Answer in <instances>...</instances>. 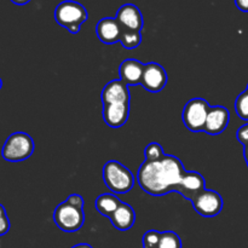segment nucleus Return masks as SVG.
Wrapping results in <instances>:
<instances>
[{
  "instance_id": "obj_20",
  "label": "nucleus",
  "mask_w": 248,
  "mask_h": 248,
  "mask_svg": "<svg viewBox=\"0 0 248 248\" xmlns=\"http://www.w3.org/2000/svg\"><path fill=\"white\" fill-rule=\"evenodd\" d=\"M235 110L240 119L248 121V85L246 91L239 94L235 102Z\"/></svg>"
},
{
  "instance_id": "obj_15",
  "label": "nucleus",
  "mask_w": 248,
  "mask_h": 248,
  "mask_svg": "<svg viewBox=\"0 0 248 248\" xmlns=\"http://www.w3.org/2000/svg\"><path fill=\"white\" fill-rule=\"evenodd\" d=\"M144 65L137 60H125L119 68L120 80L127 85H140Z\"/></svg>"
},
{
  "instance_id": "obj_16",
  "label": "nucleus",
  "mask_w": 248,
  "mask_h": 248,
  "mask_svg": "<svg viewBox=\"0 0 248 248\" xmlns=\"http://www.w3.org/2000/svg\"><path fill=\"white\" fill-rule=\"evenodd\" d=\"M110 222L116 229L125 232V230L131 229L136 222V213L135 210L130 205L125 202H121L118 210L113 213L110 218Z\"/></svg>"
},
{
  "instance_id": "obj_17",
  "label": "nucleus",
  "mask_w": 248,
  "mask_h": 248,
  "mask_svg": "<svg viewBox=\"0 0 248 248\" xmlns=\"http://www.w3.org/2000/svg\"><path fill=\"white\" fill-rule=\"evenodd\" d=\"M120 205V199L114 195V194H103V195H99L96 199V202H94L96 210L102 216L108 218H110L113 216V213L118 210V207Z\"/></svg>"
},
{
  "instance_id": "obj_7",
  "label": "nucleus",
  "mask_w": 248,
  "mask_h": 248,
  "mask_svg": "<svg viewBox=\"0 0 248 248\" xmlns=\"http://www.w3.org/2000/svg\"><path fill=\"white\" fill-rule=\"evenodd\" d=\"M194 208L202 217H216L223 210V198L215 190H205L199 194L193 201Z\"/></svg>"
},
{
  "instance_id": "obj_11",
  "label": "nucleus",
  "mask_w": 248,
  "mask_h": 248,
  "mask_svg": "<svg viewBox=\"0 0 248 248\" xmlns=\"http://www.w3.org/2000/svg\"><path fill=\"white\" fill-rule=\"evenodd\" d=\"M102 102L103 104L125 103L130 104V91L128 85L121 80H113L108 82L102 90Z\"/></svg>"
},
{
  "instance_id": "obj_26",
  "label": "nucleus",
  "mask_w": 248,
  "mask_h": 248,
  "mask_svg": "<svg viewBox=\"0 0 248 248\" xmlns=\"http://www.w3.org/2000/svg\"><path fill=\"white\" fill-rule=\"evenodd\" d=\"M235 4L240 11L248 12V0H235Z\"/></svg>"
},
{
  "instance_id": "obj_10",
  "label": "nucleus",
  "mask_w": 248,
  "mask_h": 248,
  "mask_svg": "<svg viewBox=\"0 0 248 248\" xmlns=\"http://www.w3.org/2000/svg\"><path fill=\"white\" fill-rule=\"evenodd\" d=\"M230 120V114L225 107H211L205 124V131L207 135L218 136L227 128Z\"/></svg>"
},
{
  "instance_id": "obj_18",
  "label": "nucleus",
  "mask_w": 248,
  "mask_h": 248,
  "mask_svg": "<svg viewBox=\"0 0 248 248\" xmlns=\"http://www.w3.org/2000/svg\"><path fill=\"white\" fill-rule=\"evenodd\" d=\"M123 28V27H121ZM120 43L123 44V46L127 50H132V48L138 47L142 43V35H140V31H130V29L123 28L121 31V38Z\"/></svg>"
},
{
  "instance_id": "obj_8",
  "label": "nucleus",
  "mask_w": 248,
  "mask_h": 248,
  "mask_svg": "<svg viewBox=\"0 0 248 248\" xmlns=\"http://www.w3.org/2000/svg\"><path fill=\"white\" fill-rule=\"evenodd\" d=\"M167 84V73L159 63L150 62L144 65L140 85L149 92H160Z\"/></svg>"
},
{
  "instance_id": "obj_22",
  "label": "nucleus",
  "mask_w": 248,
  "mask_h": 248,
  "mask_svg": "<svg viewBox=\"0 0 248 248\" xmlns=\"http://www.w3.org/2000/svg\"><path fill=\"white\" fill-rule=\"evenodd\" d=\"M161 232L157 230H149L143 236V248H157Z\"/></svg>"
},
{
  "instance_id": "obj_2",
  "label": "nucleus",
  "mask_w": 248,
  "mask_h": 248,
  "mask_svg": "<svg viewBox=\"0 0 248 248\" xmlns=\"http://www.w3.org/2000/svg\"><path fill=\"white\" fill-rule=\"evenodd\" d=\"M87 10L80 2L65 0L55 9V19L60 26L69 31L72 34L79 33L80 27L87 21Z\"/></svg>"
},
{
  "instance_id": "obj_3",
  "label": "nucleus",
  "mask_w": 248,
  "mask_h": 248,
  "mask_svg": "<svg viewBox=\"0 0 248 248\" xmlns=\"http://www.w3.org/2000/svg\"><path fill=\"white\" fill-rule=\"evenodd\" d=\"M103 181L109 190L115 194H126L133 188L135 178L127 167L110 160L103 167Z\"/></svg>"
},
{
  "instance_id": "obj_6",
  "label": "nucleus",
  "mask_w": 248,
  "mask_h": 248,
  "mask_svg": "<svg viewBox=\"0 0 248 248\" xmlns=\"http://www.w3.org/2000/svg\"><path fill=\"white\" fill-rule=\"evenodd\" d=\"M210 104L203 98H193L186 104L182 114V119L188 130L193 132L203 131L210 111Z\"/></svg>"
},
{
  "instance_id": "obj_13",
  "label": "nucleus",
  "mask_w": 248,
  "mask_h": 248,
  "mask_svg": "<svg viewBox=\"0 0 248 248\" xmlns=\"http://www.w3.org/2000/svg\"><path fill=\"white\" fill-rule=\"evenodd\" d=\"M116 19L121 27L130 31H140L143 28V16L140 9L133 4H125L118 10Z\"/></svg>"
},
{
  "instance_id": "obj_5",
  "label": "nucleus",
  "mask_w": 248,
  "mask_h": 248,
  "mask_svg": "<svg viewBox=\"0 0 248 248\" xmlns=\"http://www.w3.org/2000/svg\"><path fill=\"white\" fill-rule=\"evenodd\" d=\"M56 225L64 232H75L84 225L85 215L82 208L70 205L67 200L60 203L53 212Z\"/></svg>"
},
{
  "instance_id": "obj_25",
  "label": "nucleus",
  "mask_w": 248,
  "mask_h": 248,
  "mask_svg": "<svg viewBox=\"0 0 248 248\" xmlns=\"http://www.w3.org/2000/svg\"><path fill=\"white\" fill-rule=\"evenodd\" d=\"M67 201L70 203V205L84 210V199H82V196L78 195V194H73V195H70L69 198L67 199Z\"/></svg>"
},
{
  "instance_id": "obj_4",
  "label": "nucleus",
  "mask_w": 248,
  "mask_h": 248,
  "mask_svg": "<svg viewBox=\"0 0 248 248\" xmlns=\"http://www.w3.org/2000/svg\"><path fill=\"white\" fill-rule=\"evenodd\" d=\"M34 140L28 133L15 132L9 136L1 149V156L9 162H19L31 156Z\"/></svg>"
},
{
  "instance_id": "obj_19",
  "label": "nucleus",
  "mask_w": 248,
  "mask_h": 248,
  "mask_svg": "<svg viewBox=\"0 0 248 248\" xmlns=\"http://www.w3.org/2000/svg\"><path fill=\"white\" fill-rule=\"evenodd\" d=\"M157 248H182V240L174 232H161Z\"/></svg>"
},
{
  "instance_id": "obj_24",
  "label": "nucleus",
  "mask_w": 248,
  "mask_h": 248,
  "mask_svg": "<svg viewBox=\"0 0 248 248\" xmlns=\"http://www.w3.org/2000/svg\"><path fill=\"white\" fill-rule=\"evenodd\" d=\"M236 137H237V140H239L244 147L248 145V124H246V125H242L241 127L237 130Z\"/></svg>"
},
{
  "instance_id": "obj_1",
  "label": "nucleus",
  "mask_w": 248,
  "mask_h": 248,
  "mask_svg": "<svg viewBox=\"0 0 248 248\" xmlns=\"http://www.w3.org/2000/svg\"><path fill=\"white\" fill-rule=\"evenodd\" d=\"M186 172L178 157L165 155L157 161L143 162L138 170V184L149 195H166L171 191H176Z\"/></svg>"
},
{
  "instance_id": "obj_12",
  "label": "nucleus",
  "mask_w": 248,
  "mask_h": 248,
  "mask_svg": "<svg viewBox=\"0 0 248 248\" xmlns=\"http://www.w3.org/2000/svg\"><path fill=\"white\" fill-rule=\"evenodd\" d=\"M130 116V104H103V119L109 127H123Z\"/></svg>"
},
{
  "instance_id": "obj_28",
  "label": "nucleus",
  "mask_w": 248,
  "mask_h": 248,
  "mask_svg": "<svg viewBox=\"0 0 248 248\" xmlns=\"http://www.w3.org/2000/svg\"><path fill=\"white\" fill-rule=\"evenodd\" d=\"M72 248H92V246H90L89 244H79V245H77V246H74Z\"/></svg>"
},
{
  "instance_id": "obj_23",
  "label": "nucleus",
  "mask_w": 248,
  "mask_h": 248,
  "mask_svg": "<svg viewBox=\"0 0 248 248\" xmlns=\"http://www.w3.org/2000/svg\"><path fill=\"white\" fill-rule=\"evenodd\" d=\"M10 230V220L6 215V210L4 206L0 203V236L7 234Z\"/></svg>"
},
{
  "instance_id": "obj_30",
  "label": "nucleus",
  "mask_w": 248,
  "mask_h": 248,
  "mask_svg": "<svg viewBox=\"0 0 248 248\" xmlns=\"http://www.w3.org/2000/svg\"><path fill=\"white\" fill-rule=\"evenodd\" d=\"M1 87H2V81H1V79H0V90H1Z\"/></svg>"
},
{
  "instance_id": "obj_21",
  "label": "nucleus",
  "mask_w": 248,
  "mask_h": 248,
  "mask_svg": "<svg viewBox=\"0 0 248 248\" xmlns=\"http://www.w3.org/2000/svg\"><path fill=\"white\" fill-rule=\"evenodd\" d=\"M145 160L144 161H157V160H161L165 156L164 148L156 142H153L150 144L147 145L144 150Z\"/></svg>"
},
{
  "instance_id": "obj_14",
  "label": "nucleus",
  "mask_w": 248,
  "mask_h": 248,
  "mask_svg": "<svg viewBox=\"0 0 248 248\" xmlns=\"http://www.w3.org/2000/svg\"><path fill=\"white\" fill-rule=\"evenodd\" d=\"M121 31H123L121 24L113 17L102 18L96 27L97 36L104 44H115L120 41Z\"/></svg>"
},
{
  "instance_id": "obj_29",
  "label": "nucleus",
  "mask_w": 248,
  "mask_h": 248,
  "mask_svg": "<svg viewBox=\"0 0 248 248\" xmlns=\"http://www.w3.org/2000/svg\"><path fill=\"white\" fill-rule=\"evenodd\" d=\"M244 156H245V160H246L247 166H248V145L244 147Z\"/></svg>"
},
{
  "instance_id": "obj_9",
  "label": "nucleus",
  "mask_w": 248,
  "mask_h": 248,
  "mask_svg": "<svg viewBox=\"0 0 248 248\" xmlns=\"http://www.w3.org/2000/svg\"><path fill=\"white\" fill-rule=\"evenodd\" d=\"M205 178L199 172L186 171L182 177V181L177 186L176 191L191 202L199 194L205 190Z\"/></svg>"
},
{
  "instance_id": "obj_27",
  "label": "nucleus",
  "mask_w": 248,
  "mask_h": 248,
  "mask_svg": "<svg viewBox=\"0 0 248 248\" xmlns=\"http://www.w3.org/2000/svg\"><path fill=\"white\" fill-rule=\"evenodd\" d=\"M11 1L16 5H26V4H28L31 0H11Z\"/></svg>"
}]
</instances>
